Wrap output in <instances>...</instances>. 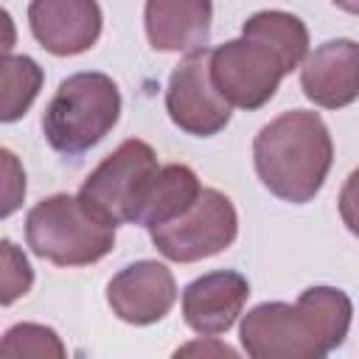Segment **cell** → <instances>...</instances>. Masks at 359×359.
<instances>
[{
  "mask_svg": "<svg viewBox=\"0 0 359 359\" xmlns=\"http://www.w3.org/2000/svg\"><path fill=\"white\" fill-rule=\"evenodd\" d=\"M353 303L342 289L309 286L294 303H261L241 317V348L252 359H323L351 331Z\"/></svg>",
  "mask_w": 359,
  "mask_h": 359,
  "instance_id": "1",
  "label": "cell"
},
{
  "mask_svg": "<svg viewBox=\"0 0 359 359\" xmlns=\"http://www.w3.org/2000/svg\"><path fill=\"white\" fill-rule=\"evenodd\" d=\"M252 160L272 196L292 205L311 202L334 163L331 132L317 112L289 109L261 126L252 140Z\"/></svg>",
  "mask_w": 359,
  "mask_h": 359,
  "instance_id": "2",
  "label": "cell"
},
{
  "mask_svg": "<svg viewBox=\"0 0 359 359\" xmlns=\"http://www.w3.org/2000/svg\"><path fill=\"white\" fill-rule=\"evenodd\" d=\"M121 118V93L107 73L67 76L42 115V132L53 151L79 157L98 146Z\"/></svg>",
  "mask_w": 359,
  "mask_h": 359,
  "instance_id": "3",
  "label": "cell"
},
{
  "mask_svg": "<svg viewBox=\"0 0 359 359\" xmlns=\"http://www.w3.org/2000/svg\"><path fill=\"white\" fill-rule=\"evenodd\" d=\"M25 238L34 255L56 266H87L115 247V224L95 216L79 194H53L28 210Z\"/></svg>",
  "mask_w": 359,
  "mask_h": 359,
  "instance_id": "4",
  "label": "cell"
},
{
  "mask_svg": "<svg viewBox=\"0 0 359 359\" xmlns=\"http://www.w3.org/2000/svg\"><path fill=\"white\" fill-rule=\"evenodd\" d=\"M157 154L146 140H123L81 182L79 199L109 224H135L149 185L157 174Z\"/></svg>",
  "mask_w": 359,
  "mask_h": 359,
  "instance_id": "5",
  "label": "cell"
},
{
  "mask_svg": "<svg viewBox=\"0 0 359 359\" xmlns=\"http://www.w3.org/2000/svg\"><path fill=\"white\" fill-rule=\"evenodd\" d=\"M151 244L160 255L177 264H194L227 250L238 236V213L216 188H202L188 210L149 227Z\"/></svg>",
  "mask_w": 359,
  "mask_h": 359,
  "instance_id": "6",
  "label": "cell"
},
{
  "mask_svg": "<svg viewBox=\"0 0 359 359\" xmlns=\"http://www.w3.org/2000/svg\"><path fill=\"white\" fill-rule=\"evenodd\" d=\"M289 67L261 39L241 34L210 50V79L219 95L238 109L264 107L280 87Z\"/></svg>",
  "mask_w": 359,
  "mask_h": 359,
  "instance_id": "7",
  "label": "cell"
},
{
  "mask_svg": "<svg viewBox=\"0 0 359 359\" xmlns=\"http://www.w3.org/2000/svg\"><path fill=\"white\" fill-rule=\"evenodd\" d=\"M165 109L174 126L194 137H210L230 123L233 107L210 79V48L185 53L165 87Z\"/></svg>",
  "mask_w": 359,
  "mask_h": 359,
  "instance_id": "8",
  "label": "cell"
},
{
  "mask_svg": "<svg viewBox=\"0 0 359 359\" xmlns=\"http://www.w3.org/2000/svg\"><path fill=\"white\" fill-rule=\"evenodd\" d=\"M107 303L129 325H151L177 303V283L165 264L135 261L107 283Z\"/></svg>",
  "mask_w": 359,
  "mask_h": 359,
  "instance_id": "9",
  "label": "cell"
},
{
  "mask_svg": "<svg viewBox=\"0 0 359 359\" xmlns=\"http://www.w3.org/2000/svg\"><path fill=\"white\" fill-rule=\"evenodd\" d=\"M28 25L48 53L79 56L98 42L104 14L98 0H31Z\"/></svg>",
  "mask_w": 359,
  "mask_h": 359,
  "instance_id": "10",
  "label": "cell"
},
{
  "mask_svg": "<svg viewBox=\"0 0 359 359\" xmlns=\"http://www.w3.org/2000/svg\"><path fill=\"white\" fill-rule=\"evenodd\" d=\"M250 297V283L236 269H216L182 289V317L199 337H219L236 325Z\"/></svg>",
  "mask_w": 359,
  "mask_h": 359,
  "instance_id": "11",
  "label": "cell"
},
{
  "mask_svg": "<svg viewBox=\"0 0 359 359\" xmlns=\"http://www.w3.org/2000/svg\"><path fill=\"white\" fill-rule=\"evenodd\" d=\"M300 87L323 109H342L359 95V48L353 39H328L300 62Z\"/></svg>",
  "mask_w": 359,
  "mask_h": 359,
  "instance_id": "12",
  "label": "cell"
},
{
  "mask_svg": "<svg viewBox=\"0 0 359 359\" xmlns=\"http://www.w3.org/2000/svg\"><path fill=\"white\" fill-rule=\"evenodd\" d=\"M143 22L154 50L194 53L210 39L213 0H146Z\"/></svg>",
  "mask_w": 359,
  "mask_h": 359,
  "instance_id": "13",
  "label": "cell"
},
{
  "mask_svg": "<svg viewBox=\"0 0 359 359\" xmlns=\"http://www.w3.org/2000/svg\"><path fill=\"white\" fill-rule=\"evenodd\" d=\"M199 191H202V185H199V177L194 168H188L182 163H171V165L157 168L135 224L149 230L154 224H163V222L180 216L182 210H188L194 205Z\"/></svg>",
  "mask_w": 359,
  "mask_h": 359,
  "instance_id": "14",
  "label": "cell"
},
{
  "mask_svg": "<svg viewBox=\"0 0 359 359\" xmlns=\"http://www.w3.org/2000/svg\"><path fill=\"white\" fill-rule=\"evenodd\" d=\"M241 34L266 42L283 59V65L289 67V73L294 67H300V62L309 53V28H306V22L300 17H294L289 11H278V8L255 11L241 25Z\"/></svg>",
  "mask_w": 359,
  "mask_h": 359,
  "instance_id": "15",
  "label": "cell"
},
{
  "mask_svg": "<svg viewBox=\"0 0 359 359\" xmlns=\"http://www.w3.org/2000/svg\"><path fill=\"white\" fill-rule=\"evenodd\" d=\"M42 67L22 53L0 56V123L20 121L42 90Z\"/></svg>",
  "mask_w": 359,
  "mask_h": 359,
  "instance_id": "16",
  "label": "cell"
},
{
  "mask_svg": "<svg viewBox=\"0 0 359 359\" xmlns=\"http://www.w3.org/2000/svg\"><path fill=\"white\" fill-rule=\"evenodd\" d=\"M65 353L67 351H65L59 334L48 325H39V323H17L0 339V356L3 359H8V356H14V359H20V356L62 359Z\"/></svg>",
  "mask_w": 359,
  "mask_h": 359,
  "instance_id": "17",
  "label": "cell"
},
{
  "mask_svg": "<svg viewBox=\"0 0 359 359\" xmlns=\"http://www.w3.org/2000/svg\"><path fill=\"white\" fill-rule=\"evenodd\" d=\"M34 286V266L22 247L11 238H0V306H11Z\"/></svg>",
  "mask_w": 359,
  "mask_h": 359,
  "instance_id": "18",
  "label": "cell"
},
{
  "mask_svg": "<svg viewBox=\"0 0 359 359\" xmlns=\"http://www.w3.org/2000/svg\"><path fill=\"white\" fill-rule=\"evenodd\" d=\"M25 188V168L20 157L0 146V219H8L22 208Z\"/></svg>",
  "mask_w": 359,
  "mask_h": 359,
  "instance_id": "19",
  "label": "cell"
},
{
  "mask_svg": "<svg viewBox=\"0 0 359 359\" xmlns=\"http://www.w3.org/2000/svg\"><path fill=\"white\" fill-rule=\"evenodd\" d=\"M210 342H191V345H182L180 351H177V356L182 353V356H188V353H202V356H236V351L233 348H227V345H222V342H216V337H208Z\"/></svg>",
  "mask_w": 359,
  "mask_h": 359,
  "instance_id": "20",
  "label": "cell"
},
{
  "mask_svg": "<svg viewBox=\"0 0 359 359\" xmlns=\"http://www.w3.org/2000/svg\"><path fill=\"white\" fill-rule=\"evenodd\" d=\"M17 45V25L6 8H0V56L11 53Z\"/></svg>",
  "mask_w": 359,
  "mask_h": 359,
  "instance_id": "21",
  "label": "cell"
},
{
  "mask_svg": "<svg viewBox=\"0 0 359 359\" xmlns=\"http://www.w3.org/2000/svg\"><path fill=\"white\" fill-rule=\"evenodd\" d=\"M334 3H337L339 8H345L348 14H356V8H359V3H356V0H334Z\"/></svg>",
  "mask_w": 359,
  "mask_h": 359,
  "instance_id": "22",
  "label": "cell"
}]
</instances>
